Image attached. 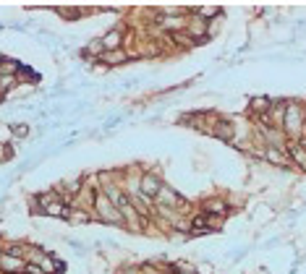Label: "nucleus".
<instances>
[{
	"mask_svg": "<svg viewBox=\"0 0 306 274\" xmlns=\"http://www.w3.org/2000/svg\"><path fill=\"white\" fill-rule=\"evenodd\" d=\"M298 126H301V112H298L296 107H288V128L296 131Z\"/></svg>",
	"mask_w": 306,
	"mask_h": 274,
	"instance_id": "nucleus-1",
	"label": "nucleus"
},
{
	"mask_svg": "<svg viewBox=\"0 0 306 274\" xmlns=\"http://www.w3.org/2000/svg\"><path fill=\"white\" fill-rule=\"evenodd\" d=\"M118 42H121V34H118V32H110V34L105 37L102 47H110V50H113V47H118Z\"/></svg>",
	"mask_w": 306,
	"mask_h": 274,
	"instance_id": "nucleus-2",
	"label": "nucleus"
},
{
	"mask_svg": "<svg viewBox=\"0 0 306 274\" xmlns=\"http://www.w3.org/2000/svg\"><path fill=\"white\" fill-rule=\"evenodd\" d=\"M144 191L155 193V191H157V180H155V178H147V180H144Z\"/></svg>",
	"mask_w": 306,
	"mask_h": 274,
	"instance_id": "nucleus-3",
	"label": "nucleus"
},
{
	"mask_svg": "<svg viewBox=\"0 0 306 274\" xmlns=\"http://www.w3.org/2000/svg\"><path fill=\"white\" fill-rule=\"evenodd\" d=\"M11 84H13V79H11V76H6V79H0V89H3V91H6V89H8Z\"/></svg>",
	"mask_w": 306,
	"mask_h": 274,
	"instance_id": "nucleus-4",
	"label": "nucleus"
}]
</instances>
